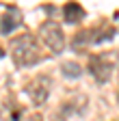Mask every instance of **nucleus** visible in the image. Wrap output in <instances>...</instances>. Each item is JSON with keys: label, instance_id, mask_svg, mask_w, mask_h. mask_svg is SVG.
<instances>
[{"label": "nucleus", "instance_id": "nucleus-1", "mask_svg": "<svg viewBox=\"0 0 119 121\" xmlns=\"http://www.w3.org/2000/svg\"><path fill=\"white\" fill-rule=\"evenodd\" d=\"M11 54H13V60L22 67H28V65H35L37 60L41 58L39 56V50L33 41L31 35H24V37H18L11 41Z\"/></svg>", "mask_w": 119, "mask_h": 121}, {"label": "nucleus", "instance_id": "nucleus-2", "mask_svg": "<svg viewBox=\"0 0 119 121\" xmlns=\"http://www.w3.org/2000/svg\"><path fill=\"white\" fill-rule=\"evenodd\" d=\"M39 33H41V41L46 43L48 50H52L54 54H58V52L63 50L65 37H63V30H61V26H58L56 22H46V24H41Z\"/></svg>", "mask_w": 119, "mask_h": 121}, {"label": "nucleus", "instance_id": "nucleus-3", "mask_svg": "<svg viewBox=\"0 0 119 121\" xmlns=\"http://www.w3.org/2000/svg\"><path fill=\"white\" fill-rule=\"evenodd\" d=\"M50 93V78H43V76H39V78H35L31 84H28V97L33 99V104H43L46 102Z\"/></svg>", "mask_w": 119, "mask_h": 121}, {"label": "nucleus", "instance_id": "nucleus-4", "mask_svg": "<svg viewBox=\"0 0 119 121\" xmlns=\"http://www.w3.org/2000/svg\"><path fill=\"white\" fill-rule=\"evenodd\" d=\"M110 71H113V63H110L106 56H95V58H91V73L95 76L100 82L108 80Z\"/></svg>", "mask_w": 119, "mask_h": 121}, {"label": "nucleus", "instance_id": "nucleus-5", "mask_svg": "<svg viewBox=\"0 0 119 121\" xmlns=\"http://www.w3.org/2000/svg\"><path fill=\"white\" fill-rule=\"evenodd\" d=\"M20 11L15 9V7H9V9H4V17H2V35L7 37L9 33H13V28L15 26H20Z\"/></svg>", "mask_w": 119, "mask_h": 121}, {"label": "nucleus", "instance_id": "nucleus-6", "mask_svg": "<svg viewBox=\"0 0 119 121\" xmlns=\"http://www.w3.org/2000/svg\"><path fill=\"white\" fill-rule=\"evenodd\" d=\"M63 15H65V22H78V17H82L84 15V11L80 9V4L78 2H67L65 7H63Z\"/></svg>", "mask_w": 119, "mask_h": 121}, {"label": "nucleus", "instance_id": "nucleus-7", "mask_svg": "<svg viewBox=\"0 0 119 121\" xmlns=\"http://www.w3.org/2000/svg\"><path fill=\"white\" fill-rule=\"evenodd\" d=\"M61 69L65 71L67 78H76V76H80V67H78L76 63H63V65H61Z\"/></svg>", "mask_w": 119, "mask_h": 121}]
</instances>
